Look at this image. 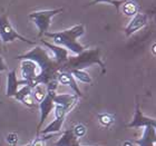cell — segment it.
I'll use <instances>...</instances> for the list:
<instances>
[{"instance_id":"cell-22","label":"cell","mask_w":156,"mask_h":146,"mask_svg":"<svg viewBox=\"0 0 156 146\" xmlns=\"http://www.w3.org/2000/svg\"><path fill=\"white\" fill-rule=\"evenodd\" d=\"M72 130H73V134L79 140V138H81V137H84L86 135V133H87V127L85 126L84 124L78 123L73 127Z\"/></svg>"},{"instance_id":"cell-5","label":"cell","mask_w":156,"mask_h":146,"mask_svg":"<svg viewBox=\"0 0 156 146\" xmlns=\"http://www.w3.org/2000/svg\"><path fill=\"white\" fill-rule=\"evenodd\" d=\"M62 11H64L62 8H57V9L51 10H40V11H35V12L29 13L28 18L36 25L39 31L38 36L41 37L46 33H48V29L49 27H50L52 18L57 16L58 13L62 12Z\"/></svg>"},{"instance_id":"cell-14","label":"cell","mask_w":156,"mask_h":146,"mask_svg":"<svg viewBox=\"0 0 156 146\" xmlns=\"http://www.w3.org/2000/svg\"><path fill=\"white\" fill-rule=\"evenodd\" d=\"M23 85V80H19L17 78L16 70L12 69L8 73L7 76V88H6V95L8 97H15L17 91L19 89V86Z\"/></svg>"},{"instance_id":"cell-8","label":"cell","mask_w":156,"mask_h":146,"mask_svg":"<svg viewBox=\"0 0 156 146\" xmlns=\"http://www.w3.org/2000/svg\"><path fill=\"white\" fill-rule=\"evenodd\" d=\"M147 23H148V16L146 13H136L134 17H132V20H130L128 25L125 27L124 29V33L127 37L132 36L133 34H135L136 31L140 30L142 28L146 26Z\"/></svg>"},{"instance_id":"cell-28","label":"cell","mask_w":156,"mask_h":146,"mask_svg":"<svg viewBox=\"0 0 156 146\" xmlns=\"http://www.w3.org/2000/svg\"><path fill=\"white\" fill-rule=\"evenodd\" d=\"M123 146H134V144L132 143V141H125L123 143Z\"/></svg>"},{"instance_id":"cell-10","label":"cell","mask_w":156,"mask_h":146,"mask_svg":"<svg viewBox=\"0 0 156 146\" xmlns=\"http://www.w3.org/2000/svg\"><path fill=\"white\" fill-rule=\"evenodd\" d=\"M78 96L76 94H56L54 96V103L69 113L78 101Z\"/></svg>"},{"instance_id":"cell-7","label":"cell","mask_w":156,"mask_h":146,"mask_svg":"<svg viewBox=\"0 0 156 146\" xmlns=\"http://www.w3.org/2000/svg\"><path fill=\"white\" fill-rule=\"evenodd\" d=\"M20 73L21 78L25 81V85H28L31 88L36 87L38 84L39 67L36 62L30 59H23L20 60Z\"/></svg>"},{"instance_id":"cell-1","label":"cell","mask_w":156,"mask_h":146,"mask_svg":"<svg viewBox=\"0 0 156 146\" xmlns=\"http://www.w3.org/2000/svg\"><path fill=\"white\" fill-rule=\"evenodd\" d=\"M16 59L17 60L30 59L36 62L40 70L38 76V84H41L44 86H46L51 80H55L57 73L60 68V65L55 62L51 52L41 46H35V48L26 54L17 56Z\"/></svg>"},{"instance_id":"cell-6","label":"cell","mask_w":156,"mask_h":146,"mask_svg":"<svg viewBox=\"0 0 156 146\" xmlns=\"http://www.w3.org/2000/svg\"><path fill=\"white\" fill-rule=\"evenodd\" d=\"M0 38L5 44L11 42L13 40H20V41L27 42L28 45H36L35 40H30L17 33L16 29L11 26L7 13H3L0 16Z\"/></svg>"},{"instance_id":"cell-26","label":"cell","mask_w":156,"mask_h":146,"mask_svg":"<svg viewBox=\"0 0 156 146\" xmlns=\"http://www.w3.org/2000/svg\"><path fill=\"white\" fill-rule=\"evenodd\" d=\"M21 103H23L25 106H27V107H29V108H33L36 106V101L34 99L33 95H28L27 97H25L23 101H21Z\"/></svg>"},{"instance_id":"cell-15","label":"cell","mask_w":156,"mask_h":146,"mask_svg":"<svg viewBox=\"0 0 156 146\" xmlns=\"http://www.w3.org/2000/svg\"><path fill=\"white\" fill-rule=\"evenodd\" d=\"M54 146H81L79 140L73 134L72 130H66L62 132V136Z\"/></svg>"},{"instance_id":"cell-18","label":"cell","mask_w":156,"mask_h":146,"mask_svg":"<svg viewBox=\"0 0 156 146\" xmlns=\"http://www.w3.org/2000/svg\"><path fill=\"white\" fill-rule=\"evenodd\" d=\"M69 73L73 75V77L75 78V80L84 83V84H93L91 76L87 72H85L84 69H73Z\"/></svg>"},{"instance_id":"cell-4","label":"cell","mask_w":156,"mask_h":146,"mask_svg":"<svg viewBox=\"0 0 156 146\" xmlns=\"http://www.w3.org/2000/svg\"><path fill=\"white\" fill-rule=\"evenodd\" d=\"M58 87V81L51 80L50 83L46 85V96L44 97L40 103H39V112H40V118H39V124L37 126V133H39V130L41 128L42 124L47 119V117L49 116V114L51 113V110L55 107V103H54V96L56 95V89Z\"/></svg>"},{"instance_id":"cell-9","label":"cell","mask_w":156,"mask_h":146,"mask_svg":"<svg viewBox=\"0 0 156 146\" xmlns=\"http://www.w3.org/2000/svg\"><path fill=\"white\" fill-rule=\"evenodd\" d=\"M146 126H156V119L151 118V117L145 116L143 112L140 110V104L136 103V108H135V114H134L133 120L127 124V127L136 128V127H146Z\"/></svg>"},{"instance_id":"cell-31","label":"cell","mask_w":156,"mask_h":146,"mask_svg":"<svg viewBox=\"0 0 156 146\" xmlns=\"http://www.w3.org/2000/svg\"><path fill=\"white\" fill-rule=\"evenodd\" d=\"M105 146H106V145H105Z\"/></svg>"},{"instance_id":"cell-27","label":"cell","mask_w":156,"mask_h":146,"mask_svg":"<svg viewBox=\"0 0 156 146\" xmlns=\"http://www.w3.org/2000/svg\"><path fill=\"white\" fill-rule=\"evenodd\" d=\"M8 65H7V62H5V58H3L2 56H0V73H3V72H8Z\"/></svg>"},{"instance_id":"cell-29","label":"cell","mask_w":156,"mask_h":146,"mask_svg":"<svg viewBox=\"0 0 156 146\" xmlns=\"http://www.w3.org/2000/svg\"><path fill=\"white\" fill-rule=\"evenodd\" d=\"M152 52H153V55H156V44H153L152 46Z\"/></svg>"},{"instance_id":"cell-2","label":"cell","mask_w":156,"mask_h":146,"mask_svg":"<svg viewBox=\"0 0 156 146\" xmlns=\"http://www.w3.org/2000/svg\"><path fill=\"white\" fill-rule=\"evenodd\" d=\"M85 34V26L83 23H78L73 26L72 28L58 33H46L44 36H47L52 39L54 45L60 46L66 50L72 52L73 54L78 55L85 50V47L81 45L80 42H78L77 39L80 38Z\"/></svg>"},{"instance_id":"cell-30","label":"cell","mask_w":156,"mask_h":146,"mask_svg":"<svg viewBox=\"0 0 156 146\" xmlns=\"http://www.w3.org/2000/svg\"><path fill=\"white\" fill-rule=\"evenodd\" d=\"M25 146H30V144H27V145H25Z\"/></svg>"},{"instance_id":"cell-11","label":"cell","mask_w":156,"mask_h":146,"mask_svg":"<svg viewBox=\"0 0 156 146\" xmlns=\"http://www.w3.org/2000/svg\"><path fill=\"white\" fill-rule=\"evenodd\" d=\"M132 143L138 146H156V126L144 127L143 136L138 140H133Z\"/></svg>"},{"instance_id":"cell-21","label":"cell","mask_w":156,"mask_h":146,"mask_svg":"<svg viewBox=\"0 0 156 146\" xmlns=\"http://www.w3.org/2000/svg\"><path fill=\"white\" fill-rule=\"evenodd\" d=\"M33 93V88L28 86V85H23V87L19 88L18 91H17V94L15 95V99L18 101H21L25 97H27L28 95H31Z\"/></svg>"},{"instance_id":"cell-19","label":"cell","mask_w":156,"mask_h":146,"mask_svg":"<svg viewBox=\"0 0 156 146\" xmlns=\"http://www.w3.org/2000/svg\"><path fill=\"white\" fill-rule=\"evenodd\" d=\"M97 118L99 124L104 127L112 126L113 123L115 122V116L113 114H109V113H98Z\"/></svg>"},{"instance_id":"cell-3","label":"cell","mask_w":156,"mask_h":146,"mask_svg":"<svg viewBox=\"0 0 156 146\" xmlns=\"http://www.w3.org/2000/svg\"><path fill=\"white\" fill-rule=\"evenodd\" d=\"M91 65H98L101 69V74L106 73V66L101 58L99 48L85 49L84 52L76 55L75 57L68 58L67 62H64L59 72H70L73 69H85Z\"/></svg>"},{"instance_id":"cell-25","label":"cell","mask_w":156,"mask_h":146,"mask_svg":"<svg viewBox=\"0 0 156 146\" xmlns=\"http://www.w3.org/2000/svg\"><path fill=\"white\" fill-rule=\"evenodd\" d=\"M6 141L10 146H16L18 144V141H19V135L16 132H10L9 134H7Z\"/></svg>"},{"instance_id":"cell-20","label":"cell","mask_w":156,"mask_h":146,"mask_svg":"<svg viewBox=\"0 0 156 146\" xmlns=\"http://www.w3.org/2000/svg\"><path fill=\"white\" fill-rule=\"evenodd\" d=\"M46 93H47L46 86H44V85H41V84H39V85H37L36 87L33 88V93H31V95H33V97H34V99H35V101L39 104V103L44 99V97L46 96Z\"/></svg>"},{"instance_id":"cell-17","label":"cell","mask_w":156,"mask_h":146,"mask_svg":"<svg viewBox=\"0 0 156 146\" xmlns=\"http://www.w3.org/2000/svg\"><path fill=\"white\" fill-rule=\"evenodd\" d=\"M122 7H123V13L125 16L134 17L136 13L140 12V5L137 2V0H125Z\"/></svg>"},{"instance_id":"cell-16","label":"cell","mask_w":156,"mask_h":146,"mask_svg":"<svg viewBox=\"0 0 156 146\" xmlns=\"http://www.w3.org/2000/svg\"><path fill=\"white\" fill-rule=\"evenodd\" d=\"M65 117H55V119L52 120L51 123L47 125L42 130H40L39 133L41 135H48V134H57L62 132V125L65 122ZM38 133V134H39Z\"/></svg>"},{"instance_id":"cell-24","label":"cell","mask_w":156,"mask_h":146,"mask_svg":"<svg viewBox=\"0 0 156 146\" xmlns=\"http://www.w3.org/2000/svg\"><path fill=\"white\" fill-rule=\"evenodd\" d=\"M55 134H48V135H41V136L39 137L37 136L35 140L31 142L30 144V146H46V143H47V141H48V138H50L51 136H54Z\"/></svg>"},{"instance_id":"cell-13","label":"cell","mask_w":156,"mask_h":146,"mask_svg":"<svg viewBox=\"0 0 156 146\" xmlns=\"http://www.w3.org/2000/svg\"><path fill=\"white\" fill-rule=\"evenodd\" d=\"M56 80L58 81V84L69 86L78 97H81V96H83L80 89H79L77 83H76V80H75V78L73 77V75L69 72H58L57 73V76H56Z\"/></svg>"},{"instance_id":"cell-23","label":"cell","mask_w":156,"mask_h":146,"mask_svg":"<svg viewBox=\"0 0 156 146\" xmlns=\"http://www.w3.org/2000/svg\"><path fill=\"white\" fill-rule=\"evenodd\" d=\"M124 1H125V0H93V1H90V2L88 3V6H94L96 3L105 2V3H109L112 6H114L117 11H119V7L123 5Z\"/></svg>"},{"instance_id":"cell-12","label":"cell","mask_w":156,"mask_h":146,"mask_svg":"<svg viewBox=\"0 0 156 146\" xmlns=\"http://www.w3.org/2000/svg\"><path fill=\"white\" fill-rule=\"evenodd\" d=\"M41 42L44 44V46H45L46 48L52 54V57H54L56 62H58L59 65L62 66L64 62H67V59H68V50H66L65 48H62L60 46L49 44V42H47L46 40H42V39H41Z\"/></svg>"}]
</instances>
